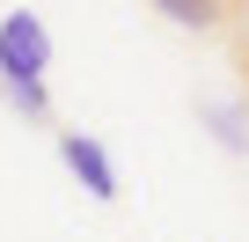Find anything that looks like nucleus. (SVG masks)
<instances>
[{"label": "nucleus", "mask_w": 249, "mask_h": 242, "mask_svg": "<svg viewBox=\"0 0 249 242\" xmlns=\"http://www.w3.org/2000/svg\"><path fill=\"white\" fill-rule=\"evenodd\" d=\"M59 162H66V176H73L95 205H110V198H117V162H110V147H103L95 132H81V125H73V132H59Z\"/></svg>", "instance_id": "obj_2"}, {"label": "nucleus", "mask_w": 249, "mask_h": 242, "mask_svg": "<svg viewBox=\"0 0 249 242\" xmlns=\"http://www.w3.org/2000/svg\"><path fill=\"white\" fill-rule=\"evenodd\" d=\"M198 125L213 132L220 154H249V103L242 95H198Z\"/></svg>", "instance_id": "obj_3"}, {"label": "nucleus", "mask_w": 249, "mask_h": 242, "mask_svg": "<svg viewBox=\"0 0 249 242\" xmlns=\"http://www.w3.org/2000/svg\"><path fill=\"white\" fill-rule=\"evenodd\" d=\"M44 74H52V30H44V15L8 8L0 15V88H44Z\"/></svg>", "instance_id": "obj_1"}, {"label": "nucleus", "mask_w": 249, "mask_h": 242, "mask_svg": "<svg viewBox=\"0 0 249 242\" xmlns=\"http://www.w3.org/2000/svg\"><path fill=\"white\" fill-rule=\"evenodd\" d=\"M154 8H161L176 30H213V22H220V0H154Z\"/></svg>", "instance_id": "obj_4"}]
</instances>
